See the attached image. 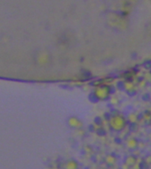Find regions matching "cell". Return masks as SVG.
<instances>
[{
  "label": "cell",
  "mask_w": 151,
  "mask_h": 169,
  "mask_svg": "<svg viewBox=\"0 0 151 169\" xmlns=\"http://www.w3.org/2000/svg\"><path fill=\"white\" fill-rule=\"evenodd\" d=\"M71 120L73 121V126H74L75 128H80L82 125V122L80 121L77 118H71Z\"/></svg>",
  "instance_id": "obj_10"
},
{
  "label": "cell",
  "mask_w": 151,
  "mask_h": 169,
  "mask_svg": "<svg viewBox=\"0 0 151 169\" xmlns=\"http://www.w3.org/2000/svg\"><path fill=\"white\" fill-rule=\"evenodd\" d=\"M144 121H146L148 124L151 123V113L150 112H145L144 113Z\"/></svg>",
  "instance_id": "obj_11"
},
{
  "label": "cell",
  "mask_w": 151,
  "mask_h": 169,
  "mask_svg": "<svg viewBox=\"0 0 151 169\" xmlns=\"http://www.w3.org/2000/svg\"><path fill=\"white\" fill-rule=\"evenodd\" d=\"M127 119L121 114H115L109 119L110 128L115 132L122 131L127 125Z\"/></svg>",
  "instance_id": "obj_1"
},
{
  "label": "cell",
  "mask_w": 151,
  "mask_h": 169,
  "mask_svg": "<svg viewBox=\"0 0 151 169\" xmlns=\"http://www.w3.org/2000/svg\"><path fill=\"white\" fill-rule=\"evenodd\" d=\"M139 146V141L136 138H129L126 141V147L129 150H136Z\"/></svg>",
  "instance_id": "obj_5"
},
{
  "label": "cell",
  "mask_w": 151,
  "mask_h": 169,
  "mask_svg": "<svg viewBox=\"0 0 151 169\" xmlns=\"http://www.w3.org/2000/svg\"><path fill=\"white\" fill-rule=\"evenodd\" d=\"M123 89L126 91L127 94H133L136 92V86L132 82V81H126L123 84Z\"/></svg>",
  "instance_id": "obj_3"
},
{
  "label": "cell",
  "mask_w": 151,
  "mask_h": 169,
  "mask_svg": "<svg viewBox=\"0 0 151 169\" xmlns=\"http://www.w3.org/2000/svg\"><path fill=\"white\" fill-rule=\"evenodd\" d=\"M67 169H79V163L76 160H70L67 163Z\"/></svg>",
  "instance_id": "obj_8"
},
{
  "label": "cell",
  "mask_w": 151,
  "mask_h": 169,
  "mask_svg": "<svg viewBox=\"0 0 151 169\" xmlns=\"http://www.w3.org/2000/svg\"><path fill=\"white\" fill-rule=\"evenodd\" d=\"M150 165L148 164V163L144 160V159H142L141 162L139 163V169H150Z\"/></svg>",
  "instance_id": "obj_9"
},
{
  "label": "cell",
  "mask_w": 151,
  "mask_h": 169,
  "mask_svg": "<svg viewBox=\"0 0 151 169\" xmlns=\"http://www.w3.org/2000/svg\"><path fill=\"white\" fill-rule=\"evenodd\" d=\"M126 119H127V121L130 122L131 124H135L139 121V116L136 113H130Z\"/></svg>",
  "instance_id": "obj_7"
},
{
  "label": "cell",
  "mask_w": 151,
  "mask_h": 169,
  "mask_svg": "<svg viewBox=\"0 0 151 169\" xmlns=\"http://www.w3.org/2000/svg\"><path fill=\"white\" fill-rule=\"evenodd\" d=\"M144 160H145L148 164L151 165V155H148V156L144 159Z\"/></svg>",
  "instance_id": "obj_12"
},
{
  "label": "cell",
  "mask_w": 151,
  "mask_h": 169,
  "mask_svg": "<svg viewBox=\"0 0 151 169\" xmlns=\"http://www.w3.org/2000/svg\"><path fill=\"white\" fill-rule=\"evenodd\" d=\"M124 163L126 166H128L130 168H132L133 167H134L137 164V157L134 155H127L125 158Z\"/></svg>",
  "instance_id": "obj_4"
},
{
  "label": "cell",
  "mask_w": 151,
  "mask_h": 169,
  "mask_svg": "<svg viewBox=\"0 0 151 169\" xmlns=\"http://www.w3.org/2000/svg\"><path fill=\"white\" fill-rule=\"evenodd\" d=\"M117 161V158L113 155V154H110V155H107L104 159V162L109 166V167H112L115 165Z\"/></svg>",
  "instance_id": "obj_6"
},
{
  "label": "cell",
  "mask_w": 151,
  "mask_h": 169,
  "mask_svg": "<svg viewBox=\"0 0 151 169\" xmlns=\"http://www.w3.org/2000/svg\"><path fill=\"white\" fill-rule=\"evenodd\" d=\"M93 95L96 100L104 101L110 99L111 95V88L108 85H98L96 86Z\"/></svg>",
  "instance_id": "obj_2"
}]
</instances>
